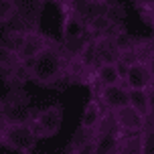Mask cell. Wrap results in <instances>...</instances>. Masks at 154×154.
I'll list each match as a JSON object with an SVG mask.
<instances>
[{
  "mask_svg": "<svg viewBox=\"0 0 154 154\" xmlns=\"http://www.w3.org/2000/svg\"><path fill=\"white\" fill-rule=\"evenodd\" d=\"M101 124H103V109H101L100 101L97 100H89L87 103H85L83 108V114H81V130L89 132V134H93V132H97L101 128Z\"/></svg>",
  "mask_w": 154,
  "mask_h": 154,
  "instance_id": "4fadbf2b",
  "label": "cell"
},
{
  "mask_svg": "<svg viewBox=\"0 0 154 154\" xmlns=\"http://www.w3.org/2000/svg\"><path fill=\"white\" fill-rule=\"evenodd\" d=\"M128 106L142 114L146 120L152 118V91L150 89H128Z\"/></svg>",
  "mask_w": 154,
  "mask_h": 154,
  "instance_id": "2e32d148",
  "label": "cell"
},
{
  "mask_svg": "<svg viewBox=\"0 0 154 154\" xmlns=\"http://www.w3.org/2000/svg\"><path fill=\"white\" fill-rule=\"evenodd\" d=\"M154 81L152 75V63L148 59H140V61L132 63L130 67H126L122 83L128 89H150Z\"/></svg>",
  "mask_w": 154,
  "mask_h": 154,
  "instance_id": "5b68a950",
  "label": "cell"
},
{
  "mask_svg": "<svg viewBox=\"0 0 154 154\" xmlns=\"http://www.w3.org/2000/svg\"><path fill=\"white\" fill-rule=\"evenodd\" d=\"M95 45V59L97 65H114L120 59V49L116 45L114 37H95L93 38Z\"/></svg>",
  "mask_w": 154,
  "mask_h": 154,
  "instance_id": "7c38bea8",
  "label": "cell"
},
{
  "mask_svg": "<svg viewBox=\"0 0 154 154\" xmlns=\"http://www.w3.org/2000/svg\"><path fill=\"white\" fill-rule=\"evenodd\" d=\"M51 45H53L51 37L43 35V32L37 31V29L24 31L20 47H18V51H16V61H18V65H29L37 55H41L47 47H51Z\"/></svg>",
  "mask_w": 154,
  "mask_h": 154,
  "instance_id": "277c9868",
  "label": "cell"
},
{
  "mask_svg": "<svg viewBox=\"0 0 154 154\" xmlns=\"http://www.w3.org/2000/svg\"><path fill=\"white\" fill-rule=\"evenodd\" d=\"M83 35H87V32H85V24L81 23L77 16L65 12V20H63V41L83 37Z\"/></svg>",
  "mask_w": 154,
  "mask_h": 154,
  "instance_id": "ac0fdd59",
  "label": "cell"
},
{
  "mask_svg": "<svg viewBox=\"0 0 154 154\" xmlns=\"http://www.w3.org/2000/svg\"><path fill=\"white\" fill-rule=\"evenodd\" d=\"M97 101H100V106H103L108 112H116V109L128 106V87H126L124 83L100 87V91H97Z\"/></svg>",
  "mask_w": 154,
  "mask_h": 154,
  "instance_id": "ba28073f",
  "label": "cell"
},
{
  "mask_svg": "<svg viewBox=\"0 0 154 154\" xmlns=\"http://www.w3.org/2000/svg\"><path fill=\"white\" fill-rule=\"evenodd\" d=\"M73 63H77L85 73H93V69L97 67V59H95V45H93V38L89 37V41L85 43L83 51L77 55V59Z\"/></svg>",
  "mask_w": 154,
  "mask_h": 154,
  "instance_id": "e0dca14e",
  "label": "cell"
},
{
  "mask_svg": "<svg viewBox=\"0 0 154 154\" xmlns=\"http://www.w3.org/2000/svg\"><path fill=\"white\" fill-rule=\"evenodd\" d=\"M120 29H122V26L116 23L108 12L93 16V18H89V20L85 23V32L91 38H95V37H114Z\"/></svg>",
  "mask_w": 154,
  "mask_h": 154,
  "instance_id": "30bf717a",
  "label": "cell"
},
{
  "mask_svg": "<svg viewBox=\"0 0 154 154\" xmlns=\"http://www.w3.org/2000/svg\"><path fill=\"white\" fill-rule=\"evenodd\" d=\"M16 16L14 0H0V23H10Z\"/></svg>",
  "mask_w": 154,
  "mask_h": 154,
  "instance_id": "44dd1931",
  "label": "cell"
},
{
  "mask_svg": "<svg viewBox=\"0 0 154 154\" xmlns=\"http://www.w3.org/2000/svg\"><path fill=\"white\" fill-rule=\"evenodd\" d=\"M148 130H150V126L144 132H140V134L120 136L116 154H146V134H148Z\"/></svg>",
  "mask_w": 154,
  "mask_h": 154,
  "instance_id": "5bb4252c",
  "label": "cell"
},
{
  "mask_svg": "<svg viewBox=\"0 0 154 154\" xmlns=\"http://www.w3.org/2000/svg\"><path fill=\"white\" fill-rule=\"evenodd\" d=\"M16 65H18V61H16V55L12 53V51L4 49V47H0V71L12 69V67H16Z\"/></svg>",
  "mask_w": 154,
  "mask_h": 154,
  "instance_id": "7402d4cb",
  "label": "cell"
},
{
  "mask_svg": "<svg viewBox=\"0 0 154 154\" xmlns=\"http://www.w3.org/2000/svg\"><path fill=\"white\" fill-rule=\"evenodd\" d=\"M112 118H114L116 128L126 134H140L148 128V122H150L142 114H138L132 106H124V108L112 112Z\"/></svg>",
  "mask_w": 154,
  "mask_h": 154,
  "instance_id": "8992f818",
  "label": "cell"
},
{
  "mask_svg": "<svg viewBox=\"0 0 154 154\" xmlns=\"http://www.w3.org/2000/svg\"><path fill=\"white\" fill-rule=\"evenodd\" d=\"M14 6L20 23L31 24V29H35L43 12V0H14Z\"/></svg>",
  "mask_w": 154,
  "mask_h": 154,
  "instance_id": "9a60e30c",
  "label": "cell"
},
{
  "mask_svg": "<svg viewBox=\"0 0 154 154\" xmlns=\"http://www.w3.org/2000/svg\"><path fill=\"white\" fill-rule=\"evenodd\" d=\"M124 73H126V67H122L120 63H114V65H97L93 69L91 77L95 87H108V85H116L124 81Z\"/></svg>",
  "mask_w": 154,
  "mask_h": 154,
  "instance_id": "8fae6325",
  "label": "cell"
},
{
  "mask_svg": "<svg viewBox=\"0 0 154 154\" xmlns=\"http://www.w3.org/2000/svg\"><path fill=\"white\" fill-rule=\"evenodd\" d=\"M71 154H95V132L71 146Z\"/></svg>",
  "mask_w": 154,
  "mask_h": 154,
  "instance_id": "d6986e66",
  "label": "cell"
},
{
  "mask_svg": "<svg viewBox=\"0 0 154 154\" xmlns=\"http://www.w3.org/2000/svg\"><path fill=\"white\" fill-rule=\"evenodd\" d=\"M32 130L37 134V138H53L55 134H59L63 124V108L61 106H49V108L35 112L32 118L29 120Z\"/></svg>",
  "mask_w": 154,
  "mask_h": 154,
  "instance_id": "3957f363",
  "label": "cell"
},
{
  "mask_svg": "<svg viewBox=\"0 0 154 154\" xmlns=\"http://www.w3.org/2000/svg\"><path fill=\"white\" fill-rule=\"evenodd\" d=\"M65 8L69 14L77 16L85 24L93 16L108 12V2L106 0H65Z\"/></svg>",
  "mask_w": 154,
  "mask_h": 154,
  "instance_id": "52a82bcc",
  "label": "cell"
},
{
  "mask_svg": "<svg viewBox=\"0 0 154 154\" xmlns=\"http://www.w3.org/2000/svg\"><path fill=\"white\" fill-rule=\"evenodd\" d=\"M49 2H53V4H65V0H49Z\"/></svg>",
  "mask_w": 154,
  "mask_h": 154,
  "instance_id": "cb8c5ba5",
  "label": "cell"
},
{
  "mask_svg": "<svg viewBox=\"0 0 154 154\" xmlns=\"http://www.w3.org/2000/svg\"><path fill=\"white\" fill-rule=\"evenodd\" d=\"M2 109H4V116H6L8 124H18V122H29L32 118V112L26 101H23V95H14V97H8V100H2Z\"/></svg>",
  "mask_w": 154,
  "mask_h": 154,
  "instance_id": "9c48e42d",
  "label": "cell"
},
{
  "mask_svg": "<svg viewBox=\"0 0 154 154\" xmlns=\"http://www.w3.org/2000/svg\"><path fill=\"white\" fill-rule=\"evenodd\" d=\"M6 124L8 122H6V116H4V109H2V100H0V130H2Z\"/></svg>",
  "mask_w": 154,
  "mask_h": 154,
  "instance_id": "603a6c76",
  "label": "cell"
},
{
  "mask_svg": "<svg viewBox=\"0 0 154 154\" xmlns=\"http://www.w3.org/2000/svg\"><path fill=\"white\" fill-rule=\"evenodd\" d=\"M134 2H136V8H138L142 20L152 26L154 24V0H134Z\"/></svg>",
  "mask_w": 154,
  "mask_h": 154,
  "instance_id": "ffe728a7",
  "label": "cell"
},
{
  "mask_svg": "<svg viewBox=\"0 0 154 154\" xmlns=\"http://www.w3.org/2000/svg\"><path fill=\"white\" fill-rule=\"evenodd\" d=\"M37 134L32 130V126L29 122H18V124H6L0 130V144L10 148L14 152L20 154H32L35 146H37Z\"/></svg>",
  "mask_w": 154,
  "mask_h": 154,
  "instance_id": "7a4b0ae2",
  "label": "cell"
},
{
  "mask_svg": "<svg viewBox=\"0 0 154 154\" xmlns=\"http://www.w3.org/2000/svg\"><path fill=\"white\" fill-rule=\"evenodd\" d=\"M65 57H63L59 47H47L41 55H37L29 65H24V69L29 73L35 83L38 85H53L65 75Z\"/></svg>",
  "mask_w": 154,
  "mask_h": 154,
  "instance_id": "6da1fadb",
  "label": "cell"
}]
</instances>
